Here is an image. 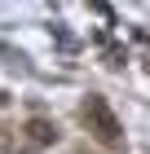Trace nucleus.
Wrapping results in <instances>:
<instances>
[{
	"mask_svg": "<svg viewBox=\"0 0 150 154\" xmlns=\"http://www.w3.org/2000/svg\"><path fill=\"white\" fill-rule=\"evenodd\" d=\"M80 119H84V128H88L93 137H97V141H106V145H115L119 137H124V128H119V119L110 115V106H106V97H97V93H93L88 101H84Z\"/></svg>",
	"mask_w": 150,
	"mask_h": 154,
	"instance_id": "f257e3e1",
	"label": "nucleus"
}]
</instances>
